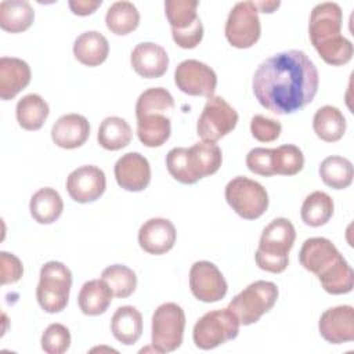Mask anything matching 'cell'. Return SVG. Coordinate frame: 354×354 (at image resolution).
<instances>
[{
  "label": "cell",
  "mask_w": 354,
  "mask_h": 354,
  "mask_svg": "<svg viewBox=\"0 0 354 354\" xmlns=\"http://www.w3.org/2000/svg\"><path fill=\"white\" fill-rule=\"evenodd\" d=\"M275 151V174L295 176L304 166V156L299 147L293 144H285Z\"/></svg>",
  "instance_id": "cell-37"
},
{
  "label": "cell",
  "mask_w": 354,
  "mask_h": 354,
  "mask_svg": "<svg viewBox=\"0 0 354 354\" xmlns=\"http://www.w3.org/2000/svg\"><path fill=\"white\" fill-rule=\"evenodd\" d=\"M185 314L177 303L160 304L152 315L151 342L156 353H171L183 343Z\"/></svg>",
  "instance_id": "cell-9"
},
{
  "label": "cell",
  "mask_w": 354,
  "mask_h": 354,
  "mask_svg": "<svg viewBox=\"0 0 354 354\" xmlns=\"http://www.w3.org/2000/svg\"><path fill=\"white\" fill-rule=\"evenodd\" d=\"M261 26L259 10L253 1H238L225 22V37L236 48H249L260 37Z\"/></svg>",
  "instance_id": "cell-11"
},
{
  "label": "cell",
  "mask_w": 354,
  "mask_h": 354,
  "mask_svg": "<svg viewBox=\"0 0 354 354\" xmlns=\"http://www.w3.org/2000/svg\"><path fill=\"white\" fill-rule=\"evenodd\" d=\"M32 77L30 66L17 57L0 58V98L7 101L24 90Z\"/></svg>",
  "instance_id": "cell-22"
},
{
  "label": "cell",
  "mask_w": 354,
  "mask_h": 354,
  "mask_svg": "<svg viewBox=\"0 0 354 354\" xmlns=\"http://www.w3.org/2000/svg\"><path fill=\"white\" fill-rule=\"evenodd\" d=\"M133 133L130 124L119 116L105 118L100 127L97 140L98 144L108 151H118L127 147L131 141Z\"/></svg>",
  "instance_id": "cell-31"
},
{
  "label": "cell",
  "mask_w": 354,
  "mask_h": 354,
  "mask_svg": "<svg viewBox=\"0 0 354 354\" xmlns=\"http://www.w3.org/2000/svg\"><path fill=\"white\" fill-rule=\"evenodd\" d=\"M176 228L167 218L153 217L147 220L138 231V243L149 254H163L176 243Z\"/></svg>",
  "instance_id": "cell-18"
},
{
  "label": "cell",
  "mask_w": 354,
  "mask_h": 354,
  "mask_svg": "<svg viewBox=\"0 0 354 354\" xmlns=\"http://www.w3.org/2000/svg\"><path fill=\"white\" fill-rule=\"evenodd\" d=\"M35 19V11L26 0H3L0 3V26L6 32L26 30Z\"/></svg>",
  "instance_id": "cell-28"
},
{
  "label": "cell",
  "mask_w": 354,
  "mask_h": 354,
  "mask_svg": "<svg viewBox=\"0 0 354 354\" xmlns=\"http://www.w3.org/2000/svg\"><path fill=\"white\" fill-rule=\"evenodd\" d=\"M282 126L278 120L264 115H254L250 120V133L260 142H271L281 134Z\"/></svg>",
  "instance_id": "cell-40"
},
{
  "label": "cell",
  "mask_w": 354,
  "mask_h": 354,
  "mask_svg": "<svg viewBox=\"0 0 354 354\" xmlns=\"http://www.w3.org/2000/svg\"><path fill=\"white\" fill-rule=\"evenodd\" d=\"M68 4L73 14L83 17L93 14L102 4V0H69Z\"/></svg>",
  "instance_id": "cell-43"
},
{
  "label": "cell",
  "mask_w": 354,
  "mask_h": 354,
  "mask_svg": "<svg viewBox=\"0 0 354 354\" xmlns=\"http://www.w3.org/2000/svg\"><path fill=\"white\" fill-rule=\"evenodd\" d=\"M112 297L113 293L102 278L91 279L83 283L77 296V304L83 314L100 315L108 310Z\"/></svg>",
  "instance_id": "cell-25"
},
{
  "label": "cell",
  "mask_w": 354,
  "mask_h": 354,
  "mask_svg": "<svg viewBox=\"0 0 354 354\" xmlns=\"http://www.w3.org/2000/svg\"><path fill=\"white\" fill-rule=\"evenodd\" d=\"M189 289L198 300L214 303L225 296L228 285L216 264L199 260L191 266Z\"/></svg>",
  "instance_id": "cell-13"
},
{
  "label": "cell",
  "mask_w": 354,
  "mask_h": 354,
  "mask_svg": "<svg viewBox=\"0 0 354 354\" xmlns=\"http://www.w3.org/2000/svg\"><path fill=\"white\" fill-rule=\"evenodd\" d=\"M166 166L170 176L183 183V184H192L188 166H187V148L176 147L171 148L166 155Z\"/></svg>",
  "instance_id": "cell-41"
},
{
  "label": "cell",
  "mask_w": 354,
  "mask_h": 354,
  "mask_svg": "<svg viewBox=\"0 0 354 354\" xmlns=\"http://www.w3.org/2000/svg\"><path fill=\"white\" fill-rule=\"evenodd\" d=\"M296 239L293 224L285 217H277L261 232L254 260L259 268L279 274L289 264V252Z\"/></svg>",
  "instance_id": "cell-3"
},
{
  "label": "cell",
  "mask_w": 354,
  "mask_h": 354,
  "mask_svg": "<svg viewBox=\"0 0 354 354\" xmlns=\"http://www.w3.org/2000/svg\"><path fill=\"white\" fill-rule=\"evenodd\" d=\"M343 12L337 3H318L311 14L308 35L319 57L329 65L340 66L353 58V43L342 35Z\"/></svg>",
  "instance_id": "cell-2"
},
{
  "label": "cell",
  "mask_w": 354,
  "mask_h": 354,
  "mask_svg": "<svg viewBox=\"0 0 354 354\" xmlns=\"http://www.w3.org/2000/svg\"><path fill=\"white\" fill-rule=\"evenodd\" d=\"M106 187L105 173L94 165H84L69 173L66 178V191L77 203L97 201Z\"/></svg>",
  "instance_id": "cell-15"
},
{
  "label": "cell",
  "mask_w": 354,
  "mask_h": 354,
  "mask_svg": "<svg viewBox=\"0 0 354 354\" xmlns=\"http://www.w3.org/2000/svg\"><path fill=\"white\" fill-rule=\"evenodd\" d=\"M111 330L115 339L122 344H134L142 335L141 313L133 306L119 307L112 315Z\"/></svg>",
  "instance_id": "cell-24"
},
{
  "label": "cell",
  "mask_w": 354,
  "mask_h": 354,
  "mask_svg": "<svg viewBox=\"0 0 354 354\" xmlns=\"http://www.w3.org/2000/svg\"><path fill=\"white\" fill-rule=\"evenodd\" d=\"M29 210L39 224H51L62 214L64 202L58 191L44 187L32 195Z\"/></svg>",
  "instance_id": "cell-27"
},
{
  "label": "cell",
  "mask_w": 354,
  "mask_h": 354,
  "mask_svg": "<svg viewBox=\"0 0 354 354\" xmlns=\"http://www.w3.org/2000/svg\"><path fill=\"white\" fill-rule=\"evenodd\" d=\"M171 133L170 118L162 113H148L137 118L138 140L149 148L163 145Z\"/></svg>",
  "instance_id": "cell-29"
},
{
  "label": "cell",
  "mask_w": 354,
  "mask_h": 354,
  "mask_svg": "<svg viewBox=\"0 0 354 354\" xmlns=\"http://www.w3.org/2000/svg\"><path fill=\"white\" fill-rule=\"evenodd\" d=\"M130 62L140 76L145 79H156L166 73L169 68V55L162 46L152 41H142L133 48Z\"/></svg>",
  "instance_id": "cell-19"
},
{
  "label": "cell",
  "mask_w": 354,
  "mask_h": 354,
  "mask_svg": "<svg viewBox=\"0 0 354 354\" xmlns=\"http://www.w3.org/2000/svg\"><path fill=\"white\" fill-rule=\"evenodd\" d=\"M174 111V98L163 87H151L142 91L136 102V116L148 113H162L170 118Z\"/></svg>",
  "instance_id": "cell-35"
},
{
  "label": "cell",
  "mask_w": 354,
  "mask_h": 354,
  "mask_svg": "<svg viewBox=\"0 0 354 354\" xmlns=\"http://www.w3.org/2000/svg\"><path fill=\"white\" fill-rule=\"evenodd\" d=\"M50 113L48 104L35 93L24 95L15 106L18 124L25 130H39Z\"/></svg>",
  "instance_id": "cell-30"
},
{
  "label": "cell",
  "mask_w": 354,
  "mask_h": 354,
  "mask_svg": "<svg viewBox=\"0 0 354 354\" xmlns=\"http://www.w3.org/2000/svg\"><path fill=\"white\" fill-rule=\"evenodd\" d=\"M0 271L1 285L14 283L21 279L24 274V266L15 254L8 252H0Z\"/></svg>",
  "instance_id": "cell-42"
},
{
  "label": "cell",
  "mask_w": 354,
  "mask_h": 354,
  "mask_svg": "<svg viewBox=\"0 0 354 354\" xmlns=\"http://www.w3.org/2000/svg\"><path fill=\"white\" fill-rule=\"evenodd\" d=\"M253 3L256 6V8L260 10L261 12H274V10L278 8L281 4V1H278V0L277 1L275 0H271V1L261 0V1H253Z\"/></svg>",
  "instance_id": "cell-44"
},
{
  "label": "cell",
  "mask_w": 354,
  "mask_h": 354,
  "mask_svg": "<svg viewBox=\"0 0 354 354\" xmlns=\"http://www.w3.org/2000/svg\"><path fill=\"white\" fill-rule=\"evenodd\" d=\"M248 169L259 176L270 177L275 174V151L274 148H253L246 155Z\"/></svg>",
  "instance_id": "cell-39"
},
{
  "label": "cell",
  "mask_w": 354,
  "mask_h": 354,
  "mask_svg": "<svg viewBox=\"0 0 354 354\" xmlns=\"http://www.w3.org/2000/svg\"><path fill=\"white\" fill-rule=\"evenodd\" d=\"M101 278L108 283L113 296L119 299L129 297L137 288L136 272L123 264H112L104 268Z\"/></svg>",
  "instance_id": "cell-36"
},
{
  "label": "cell",
  "mask_w": 354,
  "mask_h": 354,
  "mask_svg": "<svg viewBox=\"0 0 354 354\" xmlns=\"http://www.w3.org/2000/svg\"><path fill=\"white\" fill-rule=\"evenodd\" d=\"M174 83L177 88L188 95L212 97L217 86L216 72L198 59H184L174 71Z\"/></svg>",
  "instance_id": "cell-12"
},
{
  "label": "cell",
  "mask_w": 354,
  "mask_h": 354,
  "mask_svg": "<svg viewBox=\"0 0 354 354\" xmlns=\"http://www.w3.org/2000/svg\"><path fill=\"white\" fill-rule=\"evenodd\" d=\"M221 160V149L214 142L201 141L187 148V166L192 184L203 177L214 174L220 169Z\"/></svg>",
  "instance_id": "cell-21"
},
{
  "label": "cell",
  "mask_w": 354,
  "mask_h": 354,
  "mask_svg": "<svg viewBox=\"0 0 354 354\" xmlns=\"http://www.w3.org/2000/svg\"><path fill=\"white\" fill-rule=\"evenodd\" d=\"M314 62L301 50H288L263 61L253 75V94L261 106L277 115L308 105L318 91Z\"/></svg>",
  "instance_id": "cell-1"
},
{
  "label": "cell",
  "mask_w": 354,
  "mask_h": 354,
  "mask_svg": "<svg viewBox=\"0 0 354 354\" xmlns=\"http://www.w3.org/2000/svg\"><path fill=\"white\" fill-rule=\"evenodd\" d=\"M225 201L232 210L245 220H256L268 207V194L266 188L245 176H236L225 185Z\"/></svg>",
  "instance_id": "cell-8"
},
{
  "label": "cell",
  "mask_w": 354,
  "mask_h": 354,
  "mask_svg": "<svg viewBox=\"0 0 354 354\" xmlns=\"http://www.w3.org/2000/svg\"><path fill=\"white\" fill-rule=\"evenodd\" d=\"M321 336L332 344L354 340V308L343 304L325 310L318 321Z\"/></svg>",
  "instance_id": "cell-16"
},
{
  "label": "cell",
  "mask_w": 354,
  "mask_h": 354,
  "mask_svg": "<svg viewBox=\"0 0 354 354\" xmlns=\"http://www.w3.org/2000/svg\"><path fill=\"white\" fill-rule=\"evenodd\" d=\"M333 199L324 191H314L306 196L300 216L304 224L310 227H321L333 216Z\"/></svg>",
  "instance_id": "cell-34"
},
{
  "label": "cell",
  "mask_w": 354,
  "mask_h": 354,
  "mask_svg": "<svg viewBox=\"0 0 354 354\" xmlns=\"http://www.w3.org/2000/svg\"><path fill=\"white\" fill-rule=\"evenodd\" d=\"M239 319L228 307L213 310L195 322L192 339L198 348L212 350L235 339L239 333Z\"/></svg>",
  "instance_id": "cell-6"
},
{
  "label": "cell",
  "mask_w": 354,
  "mask_h": 354,
  "mask_svg": "<svg viewBox=\"0 0 354 354\" xmlns=\"http://www.w3.org/2000/svg\"><path fill=\"white\" fill-rule=\"evenodd\" d=\"M90 136L88 120L79 113H66L57 119L51 127V138L54 144L64 149H75L82 147Z\"/></svg>",
  "instance_id": "cell-20"
},
{
  "label": "cell",
  "mask_w": 354,
  "mask_h": 354,
  "mask_svg": "<svg viewBox=\"0 0 354 354\" xmlns=\"http://www.w3.org/2000/svg\"><path fill=\"white\" fill-rule=\"evenodd\" d=\"M319 177L325 185L333 189H344L353 183V163L343 156L332 155L319 165Z\"/></svg>",
  "instance_id": "cell-32"
},
{
  "label": "cell",
  "mask_w": 354,
  "mask_h": 354,
  "mask_svg": "<svg viewBox=\"0 0 354 354\" xmlns=\"http://www.w3.org/2000/svg\"><path fill=\"white\" fill-rule=\"evenodd\" d=\"M106 28L115 35H127L140 24V12L137 7L127 0L115 1L105 14Z\"/></svg>",
  "instance_id": "cell-33"
},
{
  "label": "cell",
  "mask_w": 354,
  "mask_h": 354,
  "mask_svg": "<svg viewBox=\"0 0 354 354\" xmlns=\"http://www.w3.org/2000/svg\"><path fill=\"white\" fill-rule=\"evenodd\" d=\"M113 173L119 187L126 191H142L151 181L149 162L140 152H127L122 155L115 163Z\"/></svg>",
  "instance_id": "cell-17"
},
{
  "label": "cell",
  "mask_w": 354,
  "mask_h": 354,
  "mask_svg": "<svg viewBox=\"0 0 354 354\" xmlns=\"http://www.w3.org/2000/svg\"><path fill=\"white\" fill-rule=\"evenodd\" d=\"M196 0H166L165 12L174 43L181 48H195L203 37V25L196 14Z\"/></svg>",
  "instance_id": "cell-7"
},
{
  "label": "cell",
  "mask_w": 354,
  "mask_h": 354,
  "mask_svg": "<svg viewBox=\"0 0 354 354\" xmlns=\"http://www.w3.org/2000/svg\"><path fill=\"white\" fill-rule=\"evenodd\" d=\"M347 122L342 111L332 105L321 106L313 118V129L318 138L326 142L339 141L346 133Z\"/></svg>",
  "instance_id": "cell-26"
},
{
  "label": "cell",
  "mask_w": 354,
  "mask_h": 354,
  "mask_svg": "<svg viewBox=\"0 0 354 354\" xmlns=\"http://www.w3.org/2000/svg\"><path fill=\"white\" fill-rule=\"evenodd\" d=\"M109 54V43L106 37L97 30H86L80 33L73 43L75 58L86 66H97L102 64Z\"/></svg>",
  "instance_id": "cell-23"
},
{
  "label": "cell",
  "mask_w": 354,
  "mask_h": 354,
  "mask_svg": "<svg viewBox=\"0 0 354 354\" xmlns=\"http://www.w3.org/2000/svg\"><path fill=\"white\" fill-rule=\"evenodd\" d=\"M71 346L69 329L62 324H50L41 335V348L47 354H62Z\"/></svg>",
  "instance_id": "cell-38"
},
{
  "label": "cell",
  "mask_w": 354,
  "mask_h": 354,
  "mask_svg": "<svg viewBox=\"0 0 354 354\" xmlns=\"http://www.w3.org/2000/svg\"><path fill=\"white\" fill-rule=\"evenodd\" d=\"M72 272L61 261H47L40 268V279L36 288L39 306L50 314L62 311L69 300Z\"/></svg>",
  "instance_id": "cell-4"
},
{
  "label": "cell",
  "mask_w": 354,
  "mask_h": 354,
  "mask_svg": "<svg viewBox=\"0 0 354 354\" xmlns=\"http://www.w3.org/2000/svg\"><path fill=\"white\" fill-rule=\"evenodd\" d=\"M238 119V112L223 97L212 95L198 119L196 133L202 141L216 142L235 129Z\"/></svg>",
  "instance_id": "cell-10"
},
{
  "label": "cell",
  "mask_w": 354,
  "mask_h": 354,
  "mask_svg": "<svg viewBox=\"0 0 354 354\" xmlns=\"http://www.w3.org/2000/svg\"><path fill=\"white\" fill-rule=\"evenodd\" d=\"M278 293V286L274 282L254 281L228 303V308L236 315L241 325H252L274 307Z\"/></svg>",
  "instance_id": "cell-5"
},
{
  "label": "cell",
  "mask_w": 354,
  "mask_h": 354,
  "mask_svg": "<svg viewBox=\"0 0 354 354\" xmlns=\"http://www.w3.org/2000/svg\"><path fill=\"white\" fill-rule=\"evenodd\" d=\"M342 260H344V257L332 241L322 236L306 239L299 252L300 264L318 278L332 271Z\"/></svg>",
  "instance_id": "cell-14"
}]
</instances>
